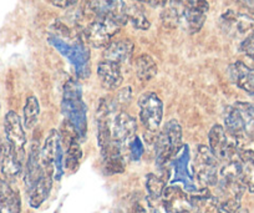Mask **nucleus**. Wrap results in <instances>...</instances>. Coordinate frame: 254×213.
<instances>
[{
	"instance_id": "obj_35",
	"label": "nucleus",
	"mask_w": 254,
	"mask_h": 213,
	"mask_svg": "<svg viewBox=\"0 0 254 213\" xmlns=\"http://www.w3.org/2000/svg\"><path fill=\"white\" fill-rule=\"evenodd\" d=\"M237 213H248V211H247V210H243V208H239L238 212H237Z\"/></svg>"
},
{
	"instance_id": "obj_23",
	"label": "nucleus",
	"mask_w": 254,
	"mask_h": 213,
	"mask_svg": "<svg viewBox=\"0 0 254 213\" xmlns=\"http://www.w3.org/2000/svg\"><path fill=\"white\" fill-rule=\"evenodd\" d=\"M40 115V104L35 96H29L25 101L23 112V125L26 130H33L36 126Z\"/></svg>"
},
{
	"instance_id": "obj_7",
	"label": "nucleus",
	"mask_w": 254,
	"mask_h": 213,
	"mask_svg": "<svg viewBox=\"0 0 254 213\" xmlns=\"http://www.w3.org/2000/svg\"><path fill=\"white\" fill-rule=\"evenodd\" d=\"M4 131H5L6 142L13 147L21 162H24L26 146L25 127L15 111L6 112L4 117Z\"/></svg>"
},
{
	"instance_id": "obj_18",
	"label": "nucleus",
	"mask_w": 254,
	"mask_h": 213,
	"mask_svg": "<svg viewBox=\"0 0 254 213\" xmlns=\"http://www.w3.org/2000/svg\"><path fill=\"white\" fill-rule=\"evenodd\" d=\"M61 150V142H60V135L56 130H51L49 132L48 137L45 139L44 146L41 148V166L43 167H53L55 166L56 156H58L59 151Z\"/></svg>"
},
{
	"instance_id": "obj_5",
	"label": "nucleus",
	"mask_w": 254,
	"mask_h": 213,
	"mask_svg": "<svg viewBox=\"0 0 254 213\" xmlns=\"http://www.w3.org/2000/svg\"><path fill=\"white\" fill-rule=\"evenodd\" d=\"M208 141L209 148L219 162H226L232 158L239 157L236 139L221 125H214L212 127L208 134Z\"/></svg>"
},
{
	"instance_id": "obj_24",
	"label": "nucleus",
	"mask_w": 254,
	"mask_h": 213,
	"mask_svg": "<svg viewBox=\"0 0 254 213\" xmlns=\"http://www.w3.org/2000/svg\"><path fill=\"white\" fill-rule=\"evenodd\" d=\"M82 157V150L81 146L79 143V140H75L67 146L66 156H65V167L69 171L74 172L77 167H79L80 160Z\"/></svg>"
},
{
	"instance_id": "obj_11",
	"label": "nucleus",
	"mask_w": 254,
	"mask_h": 213,
	"mask_svg": "<svg viewBox=\"0 0 254 213\" xmlns=\"http://www.w3.org/2000/svg\"><path fill=\"white\" fill-rule=\"evenodd\" d=\"M0 170L6 181H15L23 172V162L6 141L0 143Z\"/></svg>"
},
{
	"instance_id": "obj_36",
	"label": "nucleus",
	"mask_w": 254,
	"mask_h": 213,
	"mask_svg": "<svg viewBox=\"0 0 254 213\" xmlns=\"http://www.w3.org/2000/svg\"><path fill=\"white\" fill-rule=\"evenodd\" d=\"M176 213H190V211H180V212H176Z\"/></svg>"
},
{
	"instance_id": "obj_14",
	"label": "nucleus",
	"mask_w": 254,
	"mask_h": 213,
	"mask_svg": "<svg viewBox=\"0 0 254 213\" xmlns=\"http://www.w3.org/2000/svg\"><path fill=\"white\" fill-rule=\"evenodd\" d=\"M97 76L102 87L110 91L119 89L122 84V69L120 64L112 63V61L104 60L97 66Z\"/></svg>"
},
{
	"instance_id": "obj_2",
	"label": "nucleus",
	"mask_w": 254,
	"mask_h": 213,
	"mask_svg": "<svg viewBox=\"0 0 254 213\" xmlns=\"http://www.w3.org/2000/svg\"><path fill=\"white\" fill-rule=\"evenodd\" d=\"M224 129L234 139L254 135V104L238 101L224 114Z\"/></svg>"
},
{
	"instance_id": "obj_27",
	"label": "nucleus",
	"mask_w": 254,
	"mask_h": 213,
	"mask_svg": "<svg viewBox=\"0 0 254 213\" xmlns=\"http://www.w3.org/2000/svg\"><path fill=\"white\" fill-rule=\"evenodd\" d=\"M147 203L152 213H175V211L171 207L170 203L163 197H152V196H148Z\"/></svg>"
},
{
	"instance_id": "obj_9",
	"label": "nucleus",
	"mask_w": 254,
	"mask_h": 213,
	"mask_svg": "<svg viewBox=\"0 0 254 213\" xmlns=\"http://www.w3.org/2000/svg\"><path fill=\"white\" fill-rule=\"evenodd\" d=\"M112 141L119 145H130V142L136 137L137 124L131 115L125 111L117 112L110 124Z\"/></svg>"
},
{
	"instance_id": "obj_4",
	"label": "nucleus",
	"mask_w": 254,
	"mask_h": 213,
	"mask_svg": "<svg viewBox=\"0 0 254 213\" xmlns=\"http://www.w3.org/2000/svg\"><path fill=\"white\" fill-rule=\"evenodd\" d=\"M218 158L207 146H198L194 158V172L203 187L216 186L218 182Z\"/></svg>"
},
{
	"instance_id": "obj_32",
	"label": "nucleus",
	"mask_w": 254,
	"mask_h": 213,
	"mask_svg": "<svg viewBox=\"0 0 254 213\" xmlns=\"http://www.w3.org/2000/svg\"><path fill=\"white\" fill-rule=\"evenodd\" d=\"M49 1L58 8H69V6L74 5L77 0H49Z\"/></svg>"
},
{
	"instance_id": "obj_25",
	"label": "nucleus",
	"mask_w": 254,
	"mask_h": 213,
	"mask_svg": "<svg viewBox=\"0 0 254 213\" xmlns=\"http://www.w3.org/2000/svg\"><path fill=\"white\" fill-rule=\"evenodd\" d=\"M146 187H147L148 196L152 197H162L163 191L166 188V181L160 176H156L153 173L146 177Z\"/></svg>"
},
{
	"instance_id": "obj_19",
	"label": "nucleus",
	"mask_w": 254,
	"mask_h": 213,
	"mask_svg": "<svg viewBox=\"0 0 254 213\" xmlns=\"http://www.w3.org/2000/svg\"><path fill=\"white\" fill-rule=\"evenodd\" d=\"M190 208L196 213H222L218 200L209 193L208 190L193 195L190 198Z\"/></svg>"
},
{
	"instance_id": "obj_37",
	"label": "nucleus",
	"mask_w": 254,
	"mask_h": 213,
	"mask_svg": "<svg viewBox=\"0 0 254 213\" xmlns=\"http://www.w3.org/2000/svg\"><path fill=\"white\" fill-rule=\"evenodd\" d=\"M117 213H125V212H117ZM127 213H130V211H128V212H127Z\"/></svg>"
},
{
	"instance_id": "obj_6",
	"label": "nucleus",
	"mask_w": 254,
	"mask_h": 213,
	"mask_svg": "<svg viewBox=\"0 0 254 213\" xmlns=\"http://www.w3.org/2000/svg\"><path fill=\"white\" fill-rule=\"evenodd\" d=\"M140 119L148 132H156L163 117V102L155 92H146L138 100Z\"/></svg>"
},
{
	"instance_id": "obj_10",
	"label": "nucleus",
	"mask_w": 254,
	"mask_h": 213,
	"mask_svg": "<svg viewBox=\"0 0 254 213\" xmlns=\"http://www.w3.org/2000/svg\"><path fill=\"white\" fill-rule=\"evenodd\" d=\"M126 0H85L84 14L90 18H106L114 16L125 20L124 6Z\"/></svg>"
},
{
	"instance_id": "obj_12",
	"label": "nucleus",
	"mask_w": 254,
	"mask_h": 213,
	"mask_svg": "<svg viewBox=\"0 0 254 213\" xmlns=\"http://www.w3.org/2000/svg\"><path fill=\"white\" fill-rule=\"evenodd\" d=\"M53 177L54 168L53 167H43V173L39 178L38 182L33 186L29 191V205L33 208H39L46 198L50 195L51 187H53Z\"/></svg>"
},
{
	"instance_id": "obj_13",
	"label": "nucleus",
	"mask_w": 254,
	"mask_h": 213,
	"mask_svg": "<svg viewBox=\"0 0 254 213\" xmlns=\"http://www.w3.org/2000/svg\"><path fill=\"white\" fill-rule=\"evenodd\" d=\"M228 74L234 85L247 94L254 95V69L242 61H236L229 65Z\"/></svg>"
},
{
	"instance_id": "obj_3",
	"label": "nucleus",
	"mask_w": 254,
	"mask_h": 213,
	"mask_svg": "<svg viewBox=\"0 0 254 213\" xmlns=\"http://www.w3.org/2000/svg\"><path fill=\"white\" fill-rule=\"evenodd\" d=\"M124 24V20L114 16L95 18L85 26L84 38L92 48H106Z\"/></svg>"
},
{
	"instance_id": "obj_31",
	"label": "nucleus",
	"mask_w": 254,
	"mask_h": 213,
	"mask_svg": "<svg viewBox=\"0 0 254 213\" xmlns=\"http://www.w3.org/2000/svg\"><path fill=\"white\" fill-rule=\"evenodd\" d=\"M131 100V89L130 87H125V89H122L121 91L119 92V95H117V102H127L128 104V101Z\"/></svg>"
},
{
	"instance_id": "obj_26",
	"label": "nucleus",
	"mask_w": 254,
	"mask_h": 213,
	"mask_svg": "<svg viewBox=\"0 0 254 213\" xmlns=\"http://www.w3.org/2000/svg\"><path fill=\"white\" fill-rule=\"evenodd\" d=\"M241 180L247 190L254 195V163L251 161H242Z\"/></svg>"
},
{
	"instance_id": "obj_29",
	"label": "nucleus",
	"mask_w": 254,
	"mask_h": 213,
	"mask_svg": "<svg viewBox=\"0 0 254 213\" xmlns=\"http://www.w3.org/2000/svg\"><path fill=\"white\" fill-rule=\"evenodd\" d=\"M128 146H130V152H131V157H132V160L135 161L140 160L143 152V147L141 141L138 140V137H135V139L130 142V145Z\"/></svg>"
},
{
	"instance_id": "obj_20",
	"label": "nucleus",
	"mask_w": 254,
	"mask_h": 213,
	"mask_svg": "<svg viewBox=\"0 0 254 213\" xmlns=\"http://www.w3.org/2000/svg\"><path fill=\"white\" fill-rule=\"evenodd\" d=\"M135 68V74L142 82H147L152 80L157 75L158 68L153 58L147 54H142L138 56L133 63Z\"/></svg>"
},
{
	"instance_id": "obj_21",
	"label": "nucleus",
	"mask_w": 254,
	"mask_h": 213,
	"mask_svg": "<svg viewBox=\"0 0 254 213\" xmlns=\"http://www.w3.org/2000/svg\"><path fill=\"white\" fill-rule=\"evenodd\" d=\"M127 1V0H126ZM124 16L126 23L132 24L136 29L140 30H147L150 28V21L146 18L145 11L137 4H127L125 3L124 6Z\"/></svg>"
},
{
	"instance_id": "obj_30",
	"label": "nucleus",
	"mask_w": 254,
	"mask_h": 213,
	"mask_svg": "<svg viewBox=\"0 0 254 213\" xmlns=\"http://www.w3.org/2000/svg\"><path fill=\"white\" fill-rule=\"evenodd\" d=\"M241 49L247 56H249L254 61V33L249 35L246 40L242 41Z\"/></svg>"
},
{
	"instance_id": "obj_15",
	"label": "nucleus",
	"mask_w": 254,
	"mask_h": 213,
	"mask_svg": "<svg viewBox=\"0 0 254 213\" xmlns=\"http://www.w3.org/2000/svg\"><path fill=\"white\" fill-rule=\"evenodd\" d=\"M132 53L133 43L131 40L122 39V40L111 41L104 50V60L112 61L122 66L131 60Z\"/></svg>"
},
{
	"instance_id": "obj_33",
	"label": "nucleus",
	"mask_w": 254,
	"mask_h": 213,
	"mask_svg": "<svg viewBox=\"0 0 254 213\" xmlns=\"http://www.w3.org/2000/svg\"><path fill=\"white\" fill-rule=\"evenodd\" d=\"M135 1L148 4L151 6H163L167 0H135Z\"/></svg>"
},
{
	"instance_id": "obj_16",
	"label": "nucleus",
	"mask_w": 254,
	"mask_h": 213,
	"mask_svg": "<svg viewBox=\"0 0 254 213\" xmlns=\"http://www.w3.org/2000/svg\"><path fill=\"white\" fill-rule=\"evenodd\" d=\"M40 152L41 148L39 142L34 141L30 147V152H29L25 167V185L28 191L33 188V186L38 182L39 178L41 177V173H43Z\"/></svg>"
},
{
	"instance_id": "obj_1",
	"label": "nucleus",
	"mask_w": 254,
	"mask_h": 213,
	"mask_svg": "<svg viewBox=\"0 0 254 213\" xmlns=\"http://www.w3.org/2000/svg\"><path fill=\"white\" fill-rule=\"evenodd\" d=\"M208 9L207 0H167L163 5V24L196 34L203 26Z\"/></svg>"
},
{
	"instance_id": "obj_8",
	"label": "nucleus",
	"mask_w": 254,
	"mask_h": 213,
	"mask_svg": "<svg viewBox=\"0 0 254 213\" xmlns=\"http://www.w3.org/2000/svg\"><path fill=\"white\" fill-rule=\"evenodd\" d=\"M221 26L227 35L243 41L254 33V19L229 10L222 15Z\"/></svg>"
},
{
	"instance_id": "obj_34",
	"label": "nucleus",
	"mask_w": 254,
	"mask_h": 213,
	"mask_svg": "<svg viewBox=\"0 0 254 213\" xmlns=\"http://www.w3.org/2000/svg\"><path fill=\"white\" fill-rule=\"evenodd\" d=\"M238 1L251 11H254V0H238Z\"/></svg>"
},
{
	"instance_id": "obj_22",
	"label": "nucleus",
	"mask_w": 254,
	"mask_h": 213,
	"mask_svg": "<svg viewBox=\"0 0 254 213\" xmlns=\"http://www.w3.org/2000/svg\"><path fill=\"white\" fill-rule=\"evenodd\" d=\"M162 197L170 203L175 213L180 212V211H188L187 206L190 207V202L187 193H185L180 187H176V186L166 187L165 191H163Z\"/></svg>"
},
{
	"instance_id": "obj_28",
	"label": "nucleus",
	"mask_w": 254,
	"mask_h": 213,
	"mask_svg": "<svg viewBox=\"0 0 254 213\" xmlns=\"http://www.w3.org/2000/svg\"><path fill=\"white\" fill-rule=\"evenodd\" d=\"M104 165L106 173L115 175V173H122L125 171V161L122 155L111 156V157L104 158Z\"/></svg>"
},
{
	"instance_id": "obj_17",
	"label": "nucleus",
	"mask_w": 254,
	"mask_h": 213,
	"mask_svg": "<svg viewBox=\"0 0 254 213\" xmlns=\"http://www.w3.org/2000/svg\"><path fill=\"white\" fill-rule=\"evenodd\" d=\"M21 200L19 192L10 186L9 181L0 178V213H20Z\"/></svg>"
}]
</instances>
